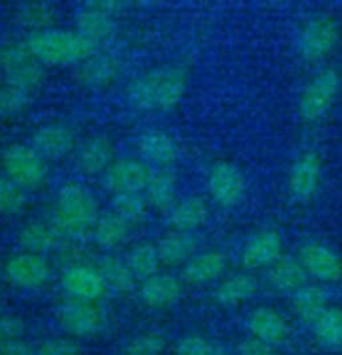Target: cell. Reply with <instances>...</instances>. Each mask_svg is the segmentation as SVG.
I'll use <instances>...</instances> for the list:
<instances>
[{
  "instance_id": "obj_1",
  "label": "cell",
  "mask_w": 342,
  "mask_h": 355,
  "mask_svg": "<svg viewBox=\"0 0 342 355\" xmlns=\"http://www.w3.org/2000/svg\"><path fill=\"white\" fill-rule=\"evenodd\" d=\"M187 89V70L180 65H160L127 85L129 104L137 110H171L182 101Z\"/></svg>"
},
{
  "instance_id": "obj_2",
  "label": "cell",
  "mask_w": 342,
  "mask_h": 355,
  "mask_svg": "<svg viewBox=\"0 0 342 355\" xmlns=\"http://www.w3.org/2000/svg\"><path fill=\"white\" fill-rule=\"evenodd\" d=\"M26 45L40 64L49 65H80L82 62L99 53L101 47V44L85 39L77 31H64L55 27L31 32Z\"/></svg>"
},
{
  "instance_id": "obj_3",
  "label": "cell",
  "mask_w": 342,
  "mask_h": 355,
  "mask_svg": "<svg viewBox=\"0 0 342 355\" xmlns=\"http://www.w3.org/2000/svg\"><path fill=\"white\" fill-rule=\"evenodd\" d=\"M97 220L99 207L92 193L76 184L60 189L52 210V225L60 237H84Z\"/></svg>"
},
{
  "instance_id": "obj_4",
  "label": "cell",
  "mask_w": 342,
  "mask_h": 355,
  "mask_svg": "<svg viewBox=\"0 0 342 355\" xmlns=\"http://www.w3.org/2000/svg\"><path fill=\"white\" fill-rule=\"evenodd\" d=\"M0 73L9 85L31 92L44 80L42 64L26 44H6L0 47Z\"/></svg>"
},
{
  "instance_id": "obj_5",
  "label": "cell",
  "mask_w": 342,
  "mask_h": 355,
  "mask_svg": "<svg viewBox=\"0 0 342 355\" xmlns=\"http://www.w3.org/2000/svg\"><path fill=\"white\" fill-rule=\"evenodd\" d=\"M341 89V77L336 69L320 70L300 92L298 110L307 122H316L329 112Z\"/></svg>"
},
{
  "instance_id": "obj_6",
  "label": "cell",
  "mask_w": 342,
  "mask_h": 355,
  "mask_svg": "<svg viewBox=\"0 0 342 355\" xmlns=\"http://www.w3.org/2000/svg\"><path fill=\"white\" fill-rule=\"evenodd\" d=\"M2 167L6 177L22 189H37L47 177L44 157L34 147L12 144L3 150Z\"/></svg>"
},
{
  "instance_id": "obj_7",
  "label": "cell",
  "mask_w": 342,
  "mask_h": 355,
  "mask_svg": "<svg viewBox=\"0 0 342 355\" xmlns=\"http://www.w3.org/2000/svg\"><path fill=\"white\" fill-rule=\"evenodd\" d=\"M339 42V26L329 15H316L302 27L299 51L304 60L319 62Z\"/></svg>"
},
{
  "instance_id": "obj_8",
  "label": "cell",
  "mask_w": 342,
  "mask_h": 355,
  "mask_svg": "<svg viewBox=\"0 0 342 355\" xmlns=\"http://www.w3.org/2000/svg\"><path fill=\"white\" fill-rule=\"evenodd\" d=\"M57 319L60 327L74 337L96 336L105 324L104 312L99 305L77 299L62 304L57 311Z\"/></svg>"
},
{
  "instance_id": "obj_9",
  "label": "cell",
  "mask_w": 342,
  "mask_h": 355,
  "mask_svg": "<svg viewBox=\"0 0 342 355\" xmlns=\"http://www.w3.org/2000/svg\"><path fill=\"white\" fill-rule=\"evenodd\" d=\"M3 274L14 287L39 288L52 277V267L44 255L20 252L12 255L3 266Z\"/></svg>"
},
{
  "instance_id": "obj_10",
  "label": "cell",
  "mask_w": 342,
  "mask_h": 355,
  "mask_svg": "<svg viewBox=\"0 0 342 355\" xmlns=\"http://www.w3.org/2000/svg\"><path fill=\"white\" fill-rule=\"evenodd\" d=\"M152 173L142 160L119 159L104 172L102 182L114 193H141L149 185Z\"/></svg>"
},
{
  "instance_id": "obj_11",
  "label": "cell",
  "mask_w": 342,
  "mask_h": 355,
  "mask_svg": "<svg viewBox=\"0 0 342 355\" xmlns=\"http://www.w3.org/2000/svg\"><path fill=\"white\" fill-rule=\"evenodd\" d=\"M207 187L216 204L222 205V207H234L244 199V173L241 172L237 165L222 160V162L214 165L209 172Z\"/></svg>"
},
{
  "instance_id": "obj_12",
  "label": "cell",
  "mask_w": 342,
  "mask_h": 355,
  "mask_svg": "<svg viewBox=\"0 0 342 355\" xmlns=\"http://www.w3.org/2000/svg\"><path fill=\"white\" fill-rule=\"evenodd\" d=\"M119 7L121 6L117 2H110V0L89 2L84 10L77 14L76 31L85 39L101 44L102 40L109 39L114 34V10H117Z\"/></svg>"
},
{
  "instance_id": "obj_13",
  "label": "cell",
  "mask_w": 342,
  "mask_h": 355,
  "mask_svg": "<svg viewBox=\"0 0 342 355\" xmlns=\"http://www.w3.org/2000/svg\"><path fill=\"white\" fill-rule=\"evenodd\" d=\"M323 160L317 152H302L292 164L289 172V191L296 199L306 202L314 197L320 184Z\"/></svg>"
},
{
  "instance_id": "obj_14",
  "label": "cell",
  "mask_w": 342,
  "mask_h": 355,
  "mask_svg": "<svg viewBox=\"0 0 342 355\" xmlns=\"http://www.w3.org/2000/svg\"><path fill=\"white\" fill-rule=\"evenodd\" d=\"M60 286L72 299L94 300L101 299L105 292V282L97 267L72 266L62 274Z\"/></svg>"
},
{
  "instance_id": "obj_15",
  "label": "cell",
  "mask_w": 342,
  "mask_h": 355,
  "mask_svg": "<svg viewBox=\"0 0 342 355\" xmlns=\"http://www.w3.org/2000/svg\"><path fill=\"white\" fill-rule=\"evenodd\" d=\"M300 263L307 275L323 282H337L342 277V260L323 243H306L300 249Z\"/></svg>"
},
{
  "instance_id": "obj_16",
  "label": "cell",
  "mask_w": 342,
  "mask_h": 355,
  "mask_svg": "<svg viewBox=\"0 0 342 355\" xmlns=\"http://www.w3.org/2000/svg\"><path fill=\"white\" fill-rule=\"evenodd\" d=\"M282 254V237L275 230H261L246 242L242 263L247 269L274 266Z\"/></svg>"
},
{
  "instance_id": "obj_17",
  "label": "cell",
  "mask_w": 342,
  "mask_h": 355,
  "mask_svg": "<svg viewBox=\"0 0 342 355\" xmlns=\"http://www.w3.org/2000/svg\"><path fill=\"white\" fill-rule=\"evenodd\" d=\"M121 73V60L110 53H96L82 62L77 69V78L89 89H104Z\"/></svg>"
},
{
  "instance_id": "obj_18",
  "label": "cell",
  "mask_w": 342,
  "mask_h": 355,
  "mask_svg": "<svg viewBox=\"0 0 342 355\" xmlns=\"http://www.w3.org/2000/svg\"><path fill=\"white\" fill-rule=\"evenodd\" d=\"M76 146V134L62 123H47L34 134V148L47 159H60Z\"/></svg>"
},
{
  "instance_id": "obj_19",
  "label": "cell",
  "mask_w": 342,
  "mask_h": 355,
  "mask_svg": "<svg viewBox=\"0 0 342 355\" xmlns=\"http://www.w3.org/2000/svg\"><path fill=\"white\" fill-rule=\"evenodd\" d=\"M247 329L250 336L269 345L281 344L289 332L286 319L271 307H259L250 312L247 317Z\"/></svg>"
},
{
  "instance_id": "obj_20",
  "label": "cell",
  "mask_w": 342,
  "mask_h": 355,
  "mask_svg": "<svg viewBox=\"0 0 342 355\" xmlns=\"http://www.w3.org/2000/svg\"><path fill=\"white\" fill-rule=\"evenodd\" d=\"M139 294L142 302L149 307H169L179 302L182 297V284L171 274H155L144 280Z\"/></svg>"
},
{
  "instance_id": "obj_21",
  "label": "cell",
  "mask_w": 342,
  "mask_h": 355,
  "mask_svg": "<svg viewBox=\"0 0 342 355\" xmlns=\"http://www.w3.org/2000/svg\"><path fill=\"white\" fill-rule=\"evenodd\" d=\"M137 150L146 162L166 168L177 159V146L166 132L147 130L137 139Z\"/></svg>"
},
{
  "instance_id": "obj_22",
  "label": "cell",
  "mask_w": 342,
  "mask_h": 355,
  "mask_svg": "<svg viewBox=\"0 0 342 355\" xmlns=\"http://www.w3.org/2000/svg\"><path fill=\"white\" fill-rule=\"evenodd\" d=\"M114 146L102 135L90 137L82 144L79 150V167L87 175L104 173L114 162Z\"/></svg>"
},
{
  "instance_id": "obj_23",
  "label": "cell",
  "mask_w": 342,
  "mask_h": 355,
  "mask_svg": "<svg viewBox=\"0 0 342 355\" xmlns=\"http://www.w3.org/2000/svg\"><path fill=\"white\" fill-rule=\"evenodd\" d=\"M225 267H228V257L222 252H204L185 263L184 279L189 284H209L219 279L224 274Z\"/></svg>"
},
{
  "instance_id": "obj_24",
  "label": "cell",
  "mask_w": 342,
  "mask_h": 355,
  "mask_svg": "<svg viewBox=\"0 0 342 355\" xmlns=\"http://www.w3.org/2000/svg\"><path fill=\"white\" fill-rule=\"evenodd\" d=\"M160 260L167 266H180L189 262L197 250V237L192 232L172 230L164 235L157 243Z\"/></svg>"
},
{
  "instance_id": "obj_25",
  "label": "cell",
  "mask_w": 342,
  "mask_h": 355,
  "mask_svg": "<svg viewBox=\"0 0 342 355\" xmlns=\"http://www.w3.org/2000/svg\"><path fill=\"white\" fill-rule=\"evenodd\" d=\"M267 280L275 291L298 292L299 288L307 286V272L298 260L279 259L271 267Z\"/></svg>"
},
{
  "instance_id": "obj_26",
  "label": "cell",
  "mask_w": 342,
  "mask_h": 355,
  "mask_svg": "<svg viewBox=\"0 0 342 355\" xmlns=\"http://www.w3.org/2000/svg\"><path fill=\"white\" fill-rule=\"evenodd\" d=\"M209 209L202 197H189L172 209L169 222L179 232H194L205 224Z\"/></svg>"
},
{
  "instance_id": "obj_27",
  "label": "cell",
  "mask_w": 342,
  "mask_h": 355,
  "mask_svg": "<svg viewBox=\"0 0 342 355\" xmlns=\"http://www.w3.org/2000/svg\"><path fill=\"white\" fill-rule=\"evenodd\" d=\"M327 299L329 295L325 288L319 286H304L298 292H294L292 305H294V311L299 319L311 327L317 317L329 307Z\"/></svg>"
},
{
  "instance_id": "obj_28",
  "label": "cell",
  "mask_w": 342,
  "mask_h": 355,
  "mask_svg": "<svg viewBox=\"0 0 342 355\" xmlns=\"http://www.w3.org/2000/svg\"><path fill=\"white\" fill-rule=\"evenodd\" d=\"M59 237L60 235L57 234L52 224L49 225L44 224V222H28L19 232V243L22 245L24 252L44 255L45 252L55 249L57 243H59Z\"/></svg>"
},
{
  "instance_id": "obj_29",
  "label": "cell",
  "mask_w": 342,
  "mask_h": 355,
  "mask_svg": "<svg viewBox=\"0 0 342 355\" xmlns=\"http://www.w3.org/2000/svg\"><path fill=\"white\" fill-rule=\"evenodd\" d=\"M97 269L104 279L105 287L110 291L117 292V294H127V292L134 291L135 277L127 262H122L121 259L112 257V255H105L99 260Z\"/></svg>"
},
{
  "instance_id": "obj_30",
  "label": "cell",
  "mask_w": 342,
  "mask_h": 355,
  "mask_svg": "<svg viewBox=\"0 0 342 355\" xmlns=\"http://www.w3.org/2000/svg\"><path fill=\"white\" fill-rule=\"evenodd\" d=\"M257 291V279L249 274H237L221 282V286L216 288L214 297L222 305H236L254 297Z\"/></svg>"
},
{
  "instance_id": "obj_31",
  "label": "cell",
  "mask_w": 342,
  "mask_h": 355,
  "mask_svg": "<svg viewBox=\"0 0 342 355\" xmlns=\"http://www.w3.org/2000/svg\"><path fill=\"white\" fill-rule=\"evenodd\" d=\"M311 329L325 349L342 350V309L327 307L317 317Z\"/></svg>"
},
{
  "instance_id": "obj_32",
  "label": "cell",
  "mask_w": 342,
  "mask_h": 355,
  "mask_svg": "<svg viewBox=\"0 0 342 355\" xmlns=\"http://www.w3.org/2000/svg\"><path fill=\"white\" fill-rule=\"evenodd\" d=\"M130 224L119 217L117 214H107V216L99 217L92 229L94 242L97 243L101 249H112V247L119 245V243L126 241L129 235Z\"/></svg>"
},
{
  "instance_id": "obj_33",
  "label": "cell",
  "mask_w": 342,
  "mask_h": 355,
  "mask_svg": "<svg viewBox=\"0 0 342 355\" xmlns=\"http://www.w3.org/2000/svg\"><path fill=\"white\" fill-rule=\"evenodd\" d=\"M147 202L154 205L155 209L166 210L172 207L176 200V175L169 168L152 173L149 185L146 189Z\"/></svg>"
},
{
  "instance_id": "obj_34",
  "label": "cell",
  "mask_w": 342,
  "mask_h": 355,
  "mask_svg": "<svg viewBox=\"0 0 342 355\" xmlns=\"http://www.w3.org/2000/svg\"><path fill=\"white\" fill-rule=\"evenodd\" d=\"M127 266L137 279H149L152 275L159 274V267L162 263L160 260L157 245L152 243H139L127 255Z\"/></svg>"
},
{
  "instance_id": "obj_35",
  "label": "cell",
  "mask_w": 342,
  "mask_h": 355,
  "mask_svg": "<svg viewBox=\"0 0 342 355\" xmlns=\"http://www.w3.org/2000/svg\"><path fill=\"white\" fill-rule=\"evenodd\" d=\"M17 19L22 26L28 27L32 32H39L52 28L57 20V10L47 2H27L19 7Z\"/></svg>"
},
{
  "instance_id": "obj_36",
  "label": "cell",
  "mask_w": 342,
  "mask_h": 355,
  "mask_svg": "<svg viewBox=\"0 0 342 355\" xmlns=\"http://www.w3.org/2000/svg\"><path fill=\"white\" fill-rule=\"evenodd\" d=\"M110 205L114 214L129 224L141 222L147 216V199H144L141 193H114Z\"/></svg>"
},
{
  "instance_id": "obj_37",
  "label": "cell",
  "mask_w": 342,
  "mask_h": 355,
  "mask_svg": "<svg viewBox=\"0 0 342 355\" xmlns=\"http://www.w3.org/2000/svg\"><path fill=\"white\" fill-rule=\"evenodd\" d=\"M31 105L28 92L14 85H0V119H14L22 115Z\"/></svg>"
},
{
  "instance_id": "obj_38",
  "label": "cell",
  "mask_w": 342,
  "mask_h": 355,
  "mask_svg": "<svg viewBox=\"0 0 342 355\" xmlns=\"http://www.w3.org/2000/svg\"><path fill=\"white\" fill-rule=\"evenodd\" d=\"M27 205V196L24 189L10 180L0 177V214L2 216H19Z\"/></svg>"
},
{
  "instance_id": "obj_39",
  "label": "cell",
  "mask_w": 342,
  "mask_h": 355,
  "mask_svg": "<svg viewBox=\"0 0 342 355\" xmlns=\"http://www.w3.org/2000/svg\"><path fill=\"white\" fill-rule=\"evenodd\" d=\"M177 355H229L224 347L199 336L180 338L176 347Z\"/></svg>"
},
{
  "instance_id": "obj_40",
  "label": "cell",
  "mask_w": 342,
  "mask_h": 355,
  "mask_svg": "<svg viewBox=\"0 0 342 355\" xmlns=\"http://www.w3.org/2000/svg\"><path fill=\"white\" fill-rule=\"evenodd\" d=\"M164 347H166V340L160 336L144 334V336L132 338L123 350V355H160Z\"/></svg>"
},
{
  "instance_id": "obj_41",
  "label": "cell",
  "mask_w": 342,
  "mask_h": 355,
  "mask_svg": "<svg viewBox=\"0 0 342 355\" xmlns=\"http://www.w3.org/2000/svg\"><path fill=\"white\" fill-rule=\"evenodd\" d=\"M35 355H80V345L71 337H53L42 342Z\"/></svg>"
},
{
  "instance_id": "obj_42",
  "label": "cell",
  "mask_w": 342,
  "mask_h": 355,
  "mask_svg": "<svg viewBox=\"0 0 342 355\" xmlns=\"http://www.w3.org/2000/svg\"><path fill=\"white\" fill-rule=\"evenodd\" d=\"M26 332V324L14 313H0V344L22 338Z\"/></svg>"
},
{
  "instance_id": "obj_43",
  "label": "cell",
  "mask_w": 342,
  "mask_h": 355,
  "mask_svg": "<svg viewBox=\"0 0 342 355\" xmlns=\"http://www.w3.org/2000/svg\"><path fill=\"white\" fill-rule=\"evenodd\" d=\"M239 355H277L275 354L274 347L266 344V342L259 340L255 337H247L241 342L237 347Z\"/></svg>"
},
{
  "instance_id": "obj_44",
  "label": "cell",
  "mask_w": 342,
  "mask_h": 355,
  "mask_svg": "<svg viewBox=\"0 0 342 355\" xmlns=\"http://www.w3.org/2000/svg\"><path fill=\"white\" fill-rule=\"evenodd\" d=\"M0 355H35V350L22 338H17L0 344Z\"/></svg>"
},
{
  "instance_id": "obj_45",
  "label": "cell",
  "mask_w": 342,
  "mask_h": 355,
  "mask_svg": "<svg viewBox=\"0 0 342 355\" xmlns=\"http://www.w3.org/2000/svg\"><path fill=\"white\" fill-rule=\"evenodd\" d=\"M0 309H2V299H0Z\"/></svg>"
}]
</instances>
